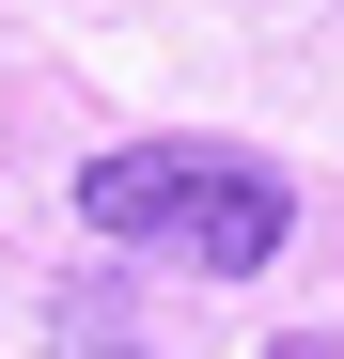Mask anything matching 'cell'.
<instances>
[{
  "instance_id": "obj_1",
  "label": "cell",
  "mask_w": 344,
  "mask_h": 359,
  "mask_svg": "<svg viewBox=\"0 0 344 359\" xmlns=\"http://www.w3.org/2000/svg\"><path fill=\"white\" fill-rule=\"evenodd\" d=\"M79 219L110 250H157V266H204V281H251V266H282V234H298L282 172L235 156V141H110L79 172Z\"/></svg>"
},
{
  "instance_id": "obj_2",
  "label": "cell",
  "mask_w": 344,
  "mask_h": 359,
  "mask_svg": "<svg viewBox=\"0 0 344 359\" xmlns=\"http://www.w3.org/2000/svg\"><path fill=\"white\" fill-rule=\"evenodd\" d=\"M47 359H141V344L110 328V297H94V281H63V297H47Z\"/></svg>"
},
{
  "instance_id": "obj_3",
  "label": "cell",
  "mask_w": 344,
  "mask_h": 359,
  "mask_svg": "<svg viewBox=\"0 0 344 359\" xmlns=\"http://www.w3.org/2000/svg\"><path fill=\"white\" fill-rule=\"evenodd\" d=\"M266 359H344V328H282V344H266Z\"/></svg>"
}]
</instances>
